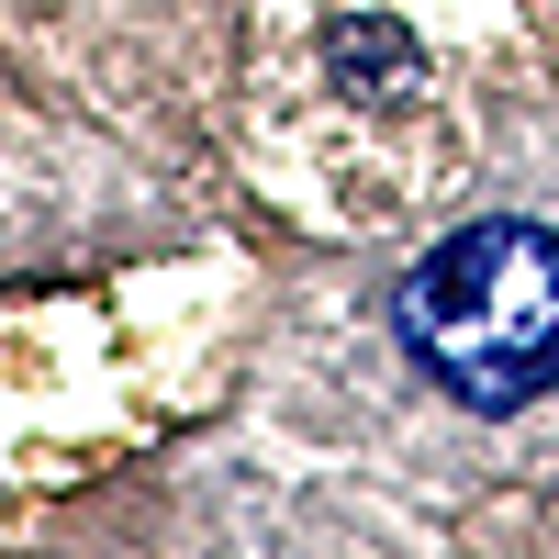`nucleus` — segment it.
<instances>
[{
	"label": "nucleus",
	"mask_w": 559,
	"mask_h": 559,
	"mask_svg": "<svg viewBox=\"0 0 559 559\" xmlns=\"http://www.w3.org/2000/svg\"><path fill=\"white\" fill-rule=\"evenodd\" d=\"M403 347L481 414L537 403L559 381V236L548 224H459L403 280Z\"/></svg>",
	"instance_id": "obj_1"
},
{
	"label": "nucleus",
	"mask_w": 559,
	"mask_h": 559,
	"mask_svg": "<svg viewBox=\"0 0 559 559\" xmlns=\"http://www.w3.org/2000/svg\"><path fill=\"white\" fill-rule=\"evenodd\" d=\"M324 68H336L347 90H414V34L403 23H336Z\"/></svg>",
	"instance_id": "obj_2"
}]
</instances>
